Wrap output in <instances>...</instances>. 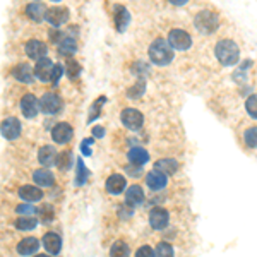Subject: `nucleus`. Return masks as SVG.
I'll return each instance as SVG.
<instances>
[{"instance_id":"obj_1","label":"nucleus","mask_w":257,"mask_h":257,"mask_svg":"<svg viewBox=\"0 0 257 257\" xmlns=\"http://www.w3.org/2000/svg\"><path fill=\"white\" fill-rule=\"evenodd\" d=\"M175 57V50L174 46L168 43V40L158 38L151 43L150 46V58L154 66L158 67H164L168 64H172V60Z\"/></svg>"},{"instance_id":"obj_2","label":"nucleus","mask_w":257,"mask_h":257,"mask_svg":"<svg viewBox=\"0 0 257 257\" xmlns=\"http://www.w3.org/2000/svg\"><path fill=\"white\" fill-rule=\"evenodd\" d=\"M214 55L222 66L232 67L240 60V48L234 40H220L214 46Z\"/></svg>"},{"instance_id":"obj_3","label":"nucleus","mask_w":257,"mask_h":257,"mask_svg":"<svg viewBox=\"0 0 257 257\" xmlns=\"http://www.w3.org/2000/svg\"><path fill=\"white\" fill-rule=\"evenodd\" d=\"M194 26L199 33L202 34H212L220 26V18L218 14L211 10H200L194 18Z\"/></svg>"},{"instance_id":"obj_4","label":"nucleus","mask_w":257,"mask_h":257,"mask_svg":"<svg viewBox=\"0 0 257 257\" xmlns=\"http://www.w3.org/2000/svg\"><path fill=\"white\" fill-rule=\"evenodd\" d=\"M40 106L45 115H57L64 108V102L57 93H45L40 100Z\"/></svg>"},{"instance_id":"obj_5","label":"nucleus","mask_w":257,"mask_h":257,"mask_svg":"<svg viewBox=\"0 0 257 257\" xmlns=\"http://www.w3.org/2000/svg\"><path fill=\"white\" fill-rule=\"evenodd\" d=\"M168 43L174 46V50L186 52L192 46V38L187 31L184 30H172L168 33Z\"/></svg>"},{"instance_id":"obj_6","label":"nucleus","mask_w":257,"mask_h":257,"mask_svg":"<svg viewBox=\"0 0 257 257\" xmlns=\"http://www.w3.org/2000/svg\"><path fill=\"white\" fill-rule=\"evenodd\" d=\"M120 120L130 130H139L144 124V115L136 108H124L122 114H120Z\"/></svg>"},{"instance_id":"obj_7","label":"nucleus","mask_w":257,"mask_h":257,"mask_svg":"<svg viewBox=\"0 0 257 257\" xmlns=\"http://www.w3.org/2000/svg\"><path fill=\"white\" fill-rule=\"evenodd\" d=\"M24 52H26L28 57L38 62V60L45 58L48 55V46L42 40H30V42L26 43V46H24Z\"/></svg>"},{"instance_id":"obj_8","label":"nucleus","mask_w":257,"mask_h":257,"mask_svg":"<svg viewBox=\"0 0 257 257\" xmlns=\"http://www.w3.org/2000/svg\"><path fill=\"white\" fill-rule=\"evenodd\" d=\"M40 110H42V106H40V100L36 98L34 94L28 93L21 98V112L26 118H34Z\"/></svg>"},{"instance_id":"obj_9","label":"nucleus","mask_w":257,"mask_h":257,"mask_svg":"<svg viewBox=\"0 0 257 257\" xmlns=\"http://www.w3.org/2000/svg\"><path fill=\"white\" fill-rule=\"evenodd\" d=\"M69 10L66 9V7H52V9H48L46 12V18L45 21L50 22L54 28H60L62 24H66L69 21Z\"/></svg>"},{"instance_id":"obj_10","label":"nucleus","mask_w":257,"mask_h":257,"mask_svg":"<svg viewBox=\"0 0 257 257\" xmlns=\"http://www.w3.org/2000/svg\"><path fill=\"white\" fill-rule=\"evenodd\" d=\"M10 74L14 76V79H18L19 82H24V84H31L34 81V70L31 69L30 64L22 62V64H18V66L12 67Z\"/></svg>"},{"instance_id":"obj_11","label":"nucleus","mask_w":257,"mask_h":257,"mask_svg":"<svg viewBox=\"0 0 257 257\" xmlns=\"http://www.w3.org/2000/svg\"><path fill=\"white\" fill-rule=\"evenodd\" d=\"M21 122L16 117H7L2 122V136L7 140H14L21 136Z\"/></svg>"},{"instance_id":"obj_12","label":"nucleus","mask_w":257,"mask_h":257,"mask_svg":"<svg viewBox=\"0 0 257 257\" xmlns=\"http://www.w3.org/2000/svg\"><path fill=\"white\" fill-rule=\"evenodd\" d=\"M54 67H55V64L52 62L48 57L38 60V62H36V66H34L36 78H38L40 81H43V82L52 81V72H54Z\"/></svg>"},{"instance_id":"obj_13","label":"nucleus","mask_w":257,"mask_h":257,"mask_svg":"<svg viewBox=\"0 0 257 257\" xmlns=\"http://www.w3.org/2000/svg\"><path fill=\"white\" fill-rule=\"evenodd\" d=\"M114 22H115V28H117L118 33H126L127 26L130 24V12H128L124 6H120V4L115 6Z\"/></svg>"},{"instance_id":"obj_14","label":"nucleus","mask_w":257,"mask_h":257,"mask_svg":"<svg viewBox=\"0 0 257 257\" xmlns=\"http://www.w3.org/2000/svg\"><path fill=\"white\" fill-rule=\"evenodd\" d=\"M52 139L57 144H66L72 139V127L67 122H60L52 128Z\"/></svg>"},{"instance_id":"obj_15","label":"nucleus","mask_w":257,"mask_h":257,"mask_svg":"<svg viewBox=\"0 0 257 257\" xmlns=\"http://www.w3.org/2000/svg\"><path fill=\"white\" fill-rule=\"evenodd\" d=\"M168 220H170L168 211L163 210V208H154V210H151L150 212V224L154 230H163V228H166Z\"/></svg>"},{"instance_id":"obj_16","label":"nucleus","mask_w":257,"mask_h":257,"mask_svg":"<svg viewBox=\"0 0 257 257\" xmlns=\"http://www.w3.org/2000/svg\"><path fill=\"white\" fill-rule=\"evenodd\" d=\"M146 186L151 188V190H162V188L166 187V175L160 170H151L150 174L146 175Z\"/></svg>"},{"instance_id":"obj_17","label":"nucleus","mask_w":257,"mask_h":257,"mask_svg":"<svg viewBox=\"0 0 257 257\" xmlns=\"http://www.w3.org/2000/svg\"><path fill=\"white\" fill-rule=\"evenodd\" d=\"M46 12H48L46 6H43L42 2H31V4H28V7H26V16L34 22L45 21Z\"/></svg>"},{"instance_id":"obj_18","label":"nucleus","mask_w":257,"mask_h":257,"mask_svg":"<svg viewBox=\"0 0 257 257\" xmlns=\"http://www.w3.org/2000/svg\"><path fill=\"white\" fill-rule=\"evenodd\" d=\"M57 158H58V154H57V151H55L54 146H43V148H40V151H38V162L42 163L43 166L50 168L54 163H57Z\"/></svg>"},{"instance_id":"obj_19","label":"nucleus","mask_w":257,"mask_h":257,"mask_svg":"<svg viewBox=\"0 0 257 257\" xmlns=\"http://www.w3.org/2000/svg\"><path fill=\"white\" fill-rule=\"evenodd\" d=\"M43 246H45L46 252L57 256L60 248H62V238H60L57 234H54V232H48V234H45V236H43Z\"/></svg>"},{"instance_id":"obj_20","label":"nucleus","mask_w":257,"mask_h":257,"mask_svg":"<svg viewBox=\"0 0 257 257\" xmlns=\"http://www.w3.org/2000/svg\"><path fill=\"white\" fill-rule=\"evenodd\" d=\"M19 198L26 202H36V200H42L43 198V192L40 187H34V186H24L19 188Z\"/></svg>"},{"instance_id":"obj_21","label":"nucleus","mask_w":257,"mask_h":257,"mask_svg":"<svg viewBox=\"0 0 257 257\" xmlns=\"http://www.w3.org/2000/svg\"><path fill=\"white\" fill-rule=\"evenodd\" d=\"M106 190L110 192V194H114V196H118L120 192L126 188V178H124L122 175H118V174H114V175H110L106 178Z\"/></svg>"},{"instance_id":"obj_22","label":"nucleus","mask_w":257,"mask_h":257,"mask_svg":"<svg viewBox=\"0 0 257 257\" xmlns=\"http://www.w3.org/2000/svg\"><path fill=\"white\" fill-rule=\"evenodd\" d=\"M38 247H40L38 238H34V236H26V238H22L21 242L18 244V252L21 256H31L38 250Z\"/></svg>"},{"instance_id":"obj_23","label":"nucleus","mask_w":257,"mask_h":257,"mask_svg":"<svg viewBox=\"0 0 257 257\" xmlns=\"http://www.w3.org/2000/svg\"><path fill=\"white\" fill-rule=\"evenodd\" d=\"M144 200V192L139 186H130L126 192V204L127 206H139Z\"/></svg>"},{"instance_id":"obj_24","label":"nucleus","mask_w":257,"mask_h":257,"mask_svg":"<svg viewBox=\"0 0 257 257\" xmlns=\"http://www.w3.org/2000/svg\"><path fill=\"white\" fill-rule=\"evenodd\" d=\"M33 180L38 187H52L55 184V176L50 170H36L33 174Z\"/></svg>"},{"instance_id":"obj_25","label":"nucleus","mask_w":257,"mask_h":257,"mask_svg":"<svg viewBox=\"0 0 257 257\" xmlns=\"http://www.w3.org/2000/svg\"><path fill=\"white\" fill-rule=\"evenodd\" d=\"M78 52V43L72 36H64V40L58 43V54L64 55V57H70Z\"/></svg>"},{"instance_id":"obj_26","label":"nucleus","mask_w":257,"mask_h":257,"mask_svg":"<svg viewBox=\"0 0 257 257\" xmlns=\"http://www.w3.org/2000/svg\"><path fill=\"white\" fill-rule=\"evenodd\" d=\"M154 168L160 172H163L164 175H174L175 172L178 170V162H176V160H172V158H163L154 163Z\"/></svg>"},{"instance_id":"obj_27","label":"nucleus","mask_w":257,"mask_h":257,"mask_svg":"<svg viewBox=\"0 0 257 257\" xmlns=\"http://www.w3.org/2000/svg\"><path fill=\"white\" fill-rule=\"evenodd\" d=\"M127 158L132 164H139V166H142V164L150 160V154H148V151L142 150V148H132V150L128 151Z\"/></svg>"},{"instance_id":"obj_28","label":"nucleus","mask_w":257,"mask_h":257,"mask_svg":"<svg viewBox=\"0 0 257 257\" xmlns=\"http://www.w3.org/2000/svg\"><path fill=\"white\" fill-rule=\"evenodd\" d=\"M78 170H76V180H74V184L78 187H82L84 184H86V180L90 178V170L86 168V164H84L82 162V158H78Z\"/></svg>"},{"instance_id":"obj_29","label":"nucleus","mask_w":257,"mask_h":257,"mask_svg":"<svg viewBox=\"0 0 257 257\" xmlns=\"http://www.w3.org/2000/svg\"><path fill=\"white\" fill-rule=\"evenodd\" d=\"M16 226L24 232L34 230V228L38 226V220L33 218V216H21L19 220H16Z\"/></svg>"},{"instance_id":"obj_30","label":"nucleus","mask_w":257,"mask_h":257,"mask_svg":"<svg viewBox=\"0 0 257 257\" xmlns=\"http://www.w3.org/2000/svg\"><path fill=\"white\" fill-rule=\"evenodd\" d=\"M130 250H128V246L126 242H115L110 248V257H128Z\"/></svg>"},{"instance_id":"obj_31","label":"nucleus","mask_w":257,"mask_h":257,"mask_svg":"<svg viewBox=\"0 0 257 257\" xmlns=\"http://www.w3.org/2000/svg\"><path fill=\"white\" fill-rule=\"evenodd\" d=\"M105 102H106L105 96H100V98L93 103V106L90 108V115H88V124L93 122V120H96L100 117V112H102V106L105 105Z\"/></svg>"},{"instance_id":"obj_32","label":"nucleus","mask_w":257,"mask_h":257,"mask_svg":"<svg viewBox=\"0 0 257 257\" xmlns=\"http://www.w3.org/2000/svg\"><path fill=\"white\" fill-rule=\"evenodd\" d=\"M66 74L69 76V79L74 81V79H78L79 74H81V66H79L76 60L69 58V60H67V64H66Z\"/></svg>"},{"instance_id":"obj_33","label":"nucleus","mask_w":257,"mask_h":257,"mask_svg":"<svg viewBox=\"0 0 257 257\" xmlns=\"http://www.w3.org/2000/svg\"><path fill=\"white\" fill-rule=\"evenodd\" d=\"M144 90H146V79L139 78L138 82H136L134 86L127 91V96H128V98H139V96L144 93Z\"/></svg>"},{"instance_id":"obj_34","label":"nucleus","mask_w":257,"mask_h":257,"mask_svg":"<svg viewBox=\"0 0 257 257\" xmlns=\"http://www.w3.org/2000/svg\"><path fill=\"white\" fill-rule=\"evenodd\" d=\"M70 164H72V152H70V151L60 152L58 158H57V166L60 168V170H62V172H67V170L70 168Z\"/></svg>"},{"instance_id":"obj_35","label":"nucleus","mask_w":257,"mask_h":257,"mask_svg":"<svg viewBox=\"0 0 257 257\" xmlns=\"http://www.w3.org/2000/svg\"><path fill=\"white\" fill-rule=\"evenodd\" d=\"M154 257H174V247L166 242L158 244V247L154 250Z\"/></svg>"},{"instance_id":"obj_36","label":"nucleus","mask_w":257,"mask_h":257,"mask_svg":"<svg viewBox=\"0 0 257 257\" xmlns=\"http://www.w3.org/2000/svg\"><path fill=\"white\" fill-rule=\"evenodd\" d=\"M246 110L252 118H257V94H250L246 100Z\"/></svg>"},{"instance_id":"obj_37","label":"nucleus","mask_w":257,"mask_h":257,"mask_svg":"<svg viewBox=\"0 0 257 257\" xmlns=\"http://www.w3.org/2000/svg\"><path fill=\"white\" fill-rule=\"evenodd\" d=\"M244 139L248 148H257V127H248L244 134Z\"/></svg>"},{"instance_id":"obj_38","label":"nucleus","mask_w":257,"mask_h":257,"mask_svg":"<svg viewBox=\"0 0 257 257\" xmlns=\"http://www.w3.org/2000/svg\"><path fill=\"white\" fill-rule=\"evenodd\" d=\"M36 212L40 214V220H42L43 223H48V222H52V220H54V208L48 206V204L42 206Z\"/></svg>"},{"instance_id":"obj_39","label":"nucleus","mask_w":257,"mask_h":257,"mask_svg":"<svg viewBox=\"0 0 257 257\" xmlns=\"http://www.w3.org/2000/svg\"><path fill=\"white\" fill-rule=\"evenodd\" d=\"M62 74H66V69L62 67V64H55V67H54V72H52V84L54 86H57L58 84V79L62 78Z\"/></svg>"},{"instance_id":"obj_40","label":"nucleus","mask_w":257,"mask_h":257,"mask_svg":"<svg viewBox=\"0 0 257 257\" xmlns=\"http://www.w3.org/2000/svg\"><path fill=\"white\" fill-rule=\"evenodd\" d=\"M16 211H18L21 216H33L34 211H38V210H34L33 206H30V204H21V206H18Z\"/></svg>"},{"instance_id":"obj_41","label":"nucleus","mask_w":257,"mask_h":257,"mask_svg":"<svg viewBox=\"0 0 257 257\" xmlns=\"http://www.w3.org/2000/svg\"><path fill=\"white\" fill-rule=\"evenodd\" d=\"M136 257H154V252H152V248L150 246H142L136 252Z\"/></svg>"},{"instance_id":"obj_42","label":"nucleus","mask_w":257,"mask_h":257,"mask_svg":"<svg viewBox=\"0 0 257 257\" xmlns=\"http://www.w3.org/2000/svg\"><path fill=\"white\" fill-rule=\"evenodd\" d=\"M91 144H93V139H84L81 144V151L84 156H91Z\"/></svg>"},{"instance_id":"obj_43","label":"nucleus","mask_w":257,"mask_h":257,"mask_svg":"<svg viewBox=\"0 0 257 257\" xmlns=\"http://www.w3.org/2000/svg\"><path fill=\"white\" fill-rule=\"evenodd\" d=\"M126 170H127V174H128V175H132V176H139L140 174H142V172H140V166H139V164H132V163L128 164Z\"/></svg>"},{"instance_id":"obj_44","label":"nucleus","mask_w":257,"mask_h":257,"mask_svg":"<svg viewBox=\"0 0 257 257\" xmlns=\"http://www.w3.org/2000/svg\"><path fill=\"white\" fill-rule=\"evenodd\" d=\"M103 136H105V128L100 127V126L93 127V138H96V139H102Z\"/></svg>"},{"instance_id":"obj_45","label":"nucleus","mask_w":257,"mask_h":257,"mask_svg":"<svg viewBox=\"0 0 257 257\" xmlns=\"http://www.w3.org/2000/svg\"><path fill=\"white\" fill-rule=\"evenodd\" d=\"M168 2H170L172 6H175V7H182V6H186L188 0H168Z\"/></svg>"},{"instance_id":"obj_46","label":"nucleus","mask_w":257,"mask_h":257,"mask_svg":"<svg viewBox=\"0 0 257 257\" xmlns=\"http://www.w3.org/2000/svg\"><path fill=\"white\" fill-rule=\"evenodd\" d=\"M34 257H50L48 254H38V256H34Z\"/></svg>"},{"instance_id":"obj_47","label":"nucleus","mask_w":257,"mask_h":257,"mask_svg":"<svg viewBox=\"0 0 257 257\" xmlns=\"http://www.w3.org/2000/svg\"><path fill=\"white\" fill-rule=\"evenodd\" d=\"M52 2H60V0H52Z\"/></svg>"},{"instance_id":"obj_48","label":"nucleus","mask_w":257,"mask_h":257,"mask_svg":"<svg viewBox=\"0 0 257 257\" xmlns=\"http://www.w3.org/2000/svg\"><path fill=\"white\" fill-rule=\"evenodd\" d=\"M31 2H38V0H31Z\"/></svg>"}]
</instances>
